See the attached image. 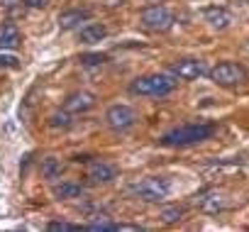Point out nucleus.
<instances>
[{
    "mask_svg": "<svg viewBox=\"0 0 249 232\" xmlns=\"http://www.w3.org/2000/svg\"><path fill=\"white\" fill-rule=\"evenodd\" d=\"M47 230H52V232H71V230H81V227L69 225V222H49Z\"/></svg>",
    "mask_w": 249,
    "mask_h": 232,
    "instance_id": "412c9836",
    "label": "nucleus"
},
{
    "mask_svg": "<svg viewBox=\"0 0 249 232\" xmlns=\"http://www.w3.org/2000/svg\"><path fill=\"white\" fill-rule=\"evenodd\" d=\"M20 3H22V0H0V5H3V8H15Z\"/></svg>",
    "mask_w": 249,
    "mask_h": 232,
    "instance_id": "5701e85b",
    "label": "nucleus"
},
{
    "mask_svg": "<svg viewBox=\"0 0 249 232\" xmlns=\"http://www.w3.org/2000/svg\"><path fill=\"white\" fill-rule=\"evenodd\" d=\"M215 135V125L210 123H193V125H181L169 130L161 137V144L166 147H191V144H200L205 140H210Z\"/></svg>",
    "mask_w": 249,
    "mask_h": 232,
    "instance_id": "f03ea898",
    "label": "nucleus"
},
{
    "mask_svg": "<svg viewBox=\"0 0 249 232\" xmlns=\"http://www.w3.org/2000/svg\"><path fill=\"white\" fill-rule=\"evenodd\" d=\"M205 22L213 27V30H227L232 25V15L230 10L225 8H208L205 10Z\"/></svg>",
    "mask_w": 249,
    "mask_h": 232,
    "instance_id": "9b49d317",
    "label": "nucleus"
},
{
    "mask_svg": "<svg viewBox=\"0 0 249 232\" xmlns=\"http://www.w3.org/2000/svg\"><path fill=\"white\" fill-rule=\"evenodd\" d=\"M25 5L32 8V10H44L49 5V0H25Z\"/></svg>",
    "mask_w": 249,
    "mask_h": 232,
    "instance_id": "4be33fe9",
    "label": "nucleus"
},
{
    "mask_svg": "<svg viewBox=\"0 0 249 232\" xmlns=\"http://www.w3.org/2000/svg\"><path fill=\"white\" fill-rule=\"evenodd\" d=\"M208 71H210L208 64L200 59H178L169 66V73H174L178 81H196V78L205 76Z\"/></svg>",
    "mask_w": 249,
    "mask_h": 232,
    "instance_id": "0eeeda50",
    "label": "nucleus"
},
{
    "mask_svg": "<svg viewBox=\"0 0 249 232\" xmlns=\"http://www.w3.org/2000/svg\"><path fill=\"white\" fill-rule=\"evenodd\" d=\"M130 191H132L137 198L147 200V203H159V200L169 198V193H171V183H169L166 178H157V176H152V178H142V181L132 183Z\"/></svg>",
    "mask_w": 249,
    "mask_h": 232,
    "instance_id": "7ed1b4c3",
    "label": "nucleus"
},
{
    "mask_svg": "<svg viewBox=\"0 0 249 232\" xmlns=\"http://www.w3.org/2000/svg\"><path fill=\"white\" fill-rule=\"evenodd\" d=\"M140 22H142V27L149 30V32H169V30L174 27L176 18H174V13H171L169 8H164V5H149V8H144Z\"/></svg>",
    "mask_w": 249,
    "mask_h": 232,
    "instance_id": "20e7f679",
    "label": "nucleus"
},
{
    "mask_svg": "<svg viewBox=\"0 0 249 232\" xmlns=\"http://www.w3.org/2000/svg\"><path fill=\"white\" fill-rule=\"evenodd\" d=\"M208 76L217 86H239L247 81V69L242 64H234V61H222V64L213 66L208 71Z\"/></svg>",
    "mask_w": 249,
    "mask_h": 232,
    "instance_id": "39448f33",
    "label": "nucleus"
},
{
    "mask_svg": "<svg viewBox=\"0 0 249 232\" xmlns=\"http://www.w3.org/2000/svg\"><path fill=\"white\" fill-rule=\"evenodd\" d=\"M0 66H3V69H18L20 59L13 56V54H0Z\"/></svg>",
    "mask_w": 249,
    "mask_h": 232,
    "instance_id": "aec40b11",
    "label": "nucleus"
},
{
    "mask_svg": "<svg viewBox=\"0 0 249 232\" xmlns=\"http://www.w3.org/2000/svg\"><path fill=\"white\" fill-rule=\"evenodd\" d=\"M105 123H107L110 130H115V132H124V130L135 127V123H137V112H135V107L124 105V103H120V105H110V107L105 110Z\"/></svg>",
    "mask_w": 249,
    "mask_h": 232,
    "instance_id": "423d86ee",
    "label": "nucleus"
},
{
    "mask_svg": "<svg viewBox=\"0 0 249 232\" xmlns=\"http://www.w3.org/2000/svg\"><path fill=\"white\" fill-rule=\"evenodd\" d=\"M117 176V169L112 164H105V161H93L88 166V178L93 183H110L112 178Z\"/></svg>",
    "mask_w": 249,
    "mask_h": 232,
    "instance_id": "9d476101",
    "label": "nucleus"
},
{
    "mask_svg": "<svg viewBox=\"0 0 249 232\" xmlns=\"http://www.w3.org/2000/svg\"><path fill=\"white\" fill-rule=\"evenodd\" d=\"M90 10H66V13H61L59 15V27L61 30H73V27H78L81 22H86V20H90Z\"/></svg>",
    "mask_w": 249,
    "mask_h": 232,
    "instance_id": "f8f14e48",
    "label": "nucleus"
},
{
    "mask_svg": "<svg viewBox=\"0 0 249 232\" xmlns=\"http://www.w3.org/2000/svg\"><path fill=\"white\" fill-rule=\"evenodd\" d=\"M20 44H22V35H20L18 25H13V22H3V25H0V52L18 49Z\"/></svg>",
    "mask_w": 249,
    "mask_h": 232,
    "instance_id": "1a4fd4ad",
    "label": "nucleus"
},
{
    "mask_svg": "<svg viewBox=\"0 0 249 232\" xmlns=\"http://www.w3.org/2000/svg\"><path fill=\"white\" fill-rule=\"evenodd\" d=\"M105 61V54H83L81 56V64L83 66H100Z\"/></svg>",
    "mask_w": 249,
    "mask_h": 232,
    "instance_id": "a211bd4d",
    "label": "nucleus"
},
{
    "mask_svg": "<svg viewBox=\"0 0 249 232\" xmlns=\"http://www.w3.org/2000/svg\"><path fill=\"white\" fill-rule=\"evenodd\" d=\"M176 86H178V78L174 73H147L130 83V93L147 95V98H164V95L174 93Z\"/></svg>",
    "mask_w": 249,
    "mask_h": 232,
    "instance_id": "f257e3e1",
    "label": "nucleus"
},
{
    "mask_svg": "<svg viewBox=\"0 0 249 232\" xmlns=\"http://www.w3.org/2000/svg\"><path fill=\"white\" fill-rule=\"evenodd\" d=\"M95 100L98 98L90 90H76L64 100V110H69L71 115H81V112H88L90 107H95Z\"/></svg>",
    "mask_w": 249,
    "mask_h": 232,
    "instance_id": "6e6552de",
    "label": "nucleus"
},
{
    "mask_svg": "<svg viewBox=\"0 0 249 232\" xmlns=\"http://www.w3.org/2000/svg\"><path fill=\"white\" fill-rule=\"evenodd\" d=\"M52 193L61 200H69V198H81L86 193V186L81 183H73V181H61L56 186H52Z\"/></svg>",
    "mask_w": 249,
    "mask_h": 232,
    "instance_id": "ddd939ff",
    "label": "nucleus"
},
{
    "mask_svg": "<svg viewBox=\"0 0 249 232\" xmlns=\"http://www.w3.org/2000/svg\"><path fill=\"white\" fill-rule=\"evenodd\" d=\"M81 42L83 44H95V42H103L105 37H107V30H105V25H100V22H90V25H86V27H81Z\"/></svg>",
    "mask_w": 249,
    "mask_h": 232,
    "instance_id": "4468645a",
    "label": "nucleus"
},
{
    "mask_svg": "<svg viewBox=\"0 0 249 232\" xmlns=\"http://www.w3.org/2000/svg\"><path fill=\"white\" fill-rule=\"evenodd\" d=\"M198 205H200V210H205V213H217V210L225 208V198H222L220 193H208L205 198L198 200Z\"/></svg>",
    "mask_w": 249,
    "mask_h": 232,
    "instance_id": "2eb2a0df",
    "label": "nucleus"
},
{
    "mask_svg": "<svg viewBox=\"0 0 249 232\" xmlns=\"http://www.w3.org/2000/svg\"><path fill=\"white\" fill-rule=\"evenodd\" d=\"M49 125H52V127H71V125H73L71 112H69V110H64V112H54L52 118H49Z\"/></svg>",
    "mask_w": 249,
    "mask_h": 232,
    "instance_id": "f3484780",
    "label": "nucleus"
},
{
    "mask_svg": "<svg viewBox=\"0 0 249 232\" xmlns=\"http://www.w3.org/2000/svg\"><path fill=\"white\" fill-rule=\"evenodd\" d=\"M181 215H183V210H181V208H166V210L161 213L164 222H176V220H181Z\"/></svg>",
    "mask_w": 249,
    "mask_h": 232,
    "instance_id": "6ab92c4d",
    "label": "nucleus"
},
{
    "mask_svg": "<svg viewBox=\"0 0 249 232\" xmlns=\"http://www.w3.org/2000/svg\"><path fill=\"white\" fill-rule=\"evenodd\" d=\"M42 174H44V178H59V176L64 174L61 159H54V157L44 159V161H42Z\"/></svg>",
    "mask_w": 249,
    "mask_h": 232,
    "instance_id": "dca6fc26",
    "label": "nucleus"
}]
</instances>
